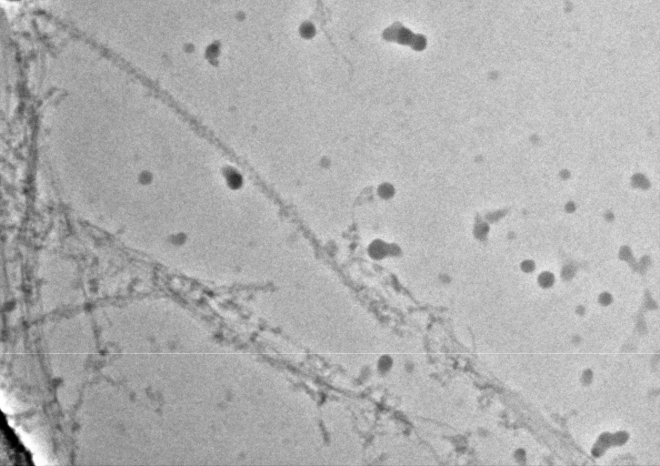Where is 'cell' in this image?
I'll use <instances>...</instances> for the list:
<instances>
[{
  "label": "cell",
  "mask_w": 660,
  "mask_h": 466,
  "mask_svg": "<svg viewBox=\"0 0 660 466\" xmlns=\"http://www.w3.org/2000/svg\"><path fill=\"white\" fill-rule=\"evenodd\" d=\"M8 1H19V0H8Z\"/></svg>",
  "instance_id": "cell-1"
}]
</instances>
